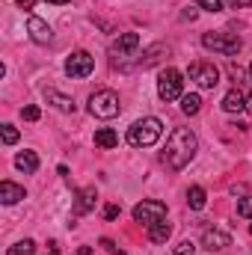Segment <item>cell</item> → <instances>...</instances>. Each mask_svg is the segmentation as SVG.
Returning <instances> with one entry per match:
<instances>
[{"instance_id": "cell-1", "label": "cell", "mask_w": 252, "mask_h": 255, "mask_svg": "<svg viewBox=\"0 0 252 255\" xmlns=\"http://www.w3.org/2000/svg\"><path fill=\"white\" fill-rule=\"evenodd\" d=\"M196 148H199V139L190 128H175L169 133V142L163 148V163L169 169H184L190 160L196 157Z\"/></svg>"}, {"instance_id": "cell-2", "label": "cell", "mask_w": 252, "mask_h": 255, "mask_svg": "<svg viewBox=\"0 0 252 255\" xmlns=\"http://www.w3.org/2000/svg\"><path fill=\"white\" fill-rule=\"evenodd\" d=\"M160 136H163V122L154 119V116L136 119L133 125L127 128V145H133V148H148V145H154Z\"/></svg>"}, {"instance_id": "cell-3", "label": "cell", "mask_w": 252, "mask_h": 255, "mask_svg": "<svg viewBox=\"0 0 252 255\" xmlns=\"http://www.w3.org/2000/svg\"><path fill=\"white\" fill-rule=\"evenodd\" d=\"M157 95L163 101H178L184 98V74L178 68H163L157 74Z\"/></svg>"}, {"instance_id": "cell-4", "label": "cell", "mask_w": 252, "mask_h": 255, "mask_svg": "<svg viewBox=\"0 0 252 255\" xmlns=\"http://www.w3.org/2000/svg\"><path fill=\"white\" fill-rule=\"evenodd\" d=\"M119 95L113 92V89H98V92H92L89 95V113L92 116H98V119H113V116H119Z\"/></svg>"}, {"instance_id": "cell-5", "label": "cell", "mask_w": 252, "mask_h": 255, "mask_svg": "<svg viewBox=\"0 0 252 255\" xmlns=\"http://www.w3.org/2000/svg\"><path fill=\"white\" fill-rule=\"evenodd\" d=\"M202 45L208 51H214V54H223V57H235L244 48L241 36H235V33H205L202 36Z\"/></svg>"}, {"instance_id": "cell-6", "label": "cell", "mask_w": 252, "mask_h": 255, "mask_svg": "<svg viewBox=\"0 0 252 255\" xmlns=\"http://www.w3.org/2000/svg\"><path fill=\"white\" fill-rule=\"evenodd\" d=\"M133 220L145 229H151L154 223L166 220V205L163 202H154V199H142L136 208H133Z\"/></svg>"}, {"instance_id": "cell-7", "label": "cell", "mask_w": 252, "mask_h": 255, "mask_svg": "<svg viewBox=\"0 0 252 255\" xmlns=\"http://www.w3.org/2000/svg\"><path fill=\"white\" fill-rule=\"evenodd\" d=\"M136 48H139V36H136V33H122V36L113 42V48H110V63L125 68L127 57H130Z\"/></svg>"}, {"instance_id": "cell-8", "label": "cell", "mask_w": 252, "mask_h": 255, "mask_svg": "<svg viewBox=\"0 0 252 255\" xmlns=\"http://www.w3.org/2000/svg\"><path fill=\"white\" fill-rule=\"evenodd\" d=\"M92 68H95V60H92V54H89V51H74V54L65 60V74H68V77H74V80L89 77V74H92Z\"/></svg>"}, {"instance_id": "cell-9", "label": "cell", "mask_w": 252, "mask_h": 255, "mask_svg": "<svg viewBox=\"0 0 252 255\" xmlns=\"http://www.w3.org/2000/svg\"><path fill=\"white\" fill-rule=\"evenodd\" d=\"M187 74H190V80H196L202 89H214L220 83V68L214 63H190Z\"/></svg>"}, {"instance_id": "cell-10", "label": "cell", "mask_w": 252, "mask_h": 255, "mask_svg": "<svg viewBox=\"0 0 252 255\" xmlns=\"http://www.w3.org/2000/svg\"><path fill=\"white\" fill-rule=\"evenodd\" d=\"M27 33H30V39H33L36 45H48V42L54 39L51 24H48V21H42V18H36V15H30V18H27Z\"/></svg>"}, {"instance_id": "cell-11", "label": "cell", "mask_w": 252, "mask_h": 255, "mask_svg": "<svg viewBox=\"0 0 252 255\" xmlns=\"http://www.w3.org/2000/svg\"><path fill=\"white\" fill-rule=\"evenodd\" d=\"M202 247L211 250V253L226 250V247H232V235L223 232V229H205V235H202Z\"/></svg>"}, {"instance_id": "cell-12", "label": "cell", "mask_w": 252, "mask_h": 255, "mask_svg": "<svg viewBox=\"0 0 252 255\" xmlns=\"http://www.w3.org/2000/svg\"><path fill=\"white\" fill-rule=\"evenodd\" d=\"M223 110H226V113H244V110H247V98H244V92H241L238 86L223 95Z\"/></svg>"}, {"instance_id": "cell-13", "label": "cell", "mask_w": 252, "mask_h": 255, "mask_svg": "<svg viewBox=\"0 0 252 255\" xmlns=\"http://www.w3.org/2000/svg\"><path fill=\"white\" fill-rule=\"evenodd\" d=\"M27 193L21 184H15V181H0V202L3 205H15V202H21Z\"/></svg>"}, {"instance_id": "cell-14", "label": "cell", "mask_w": 252, "mask_h": 255, "mask_svg": "<svg viewBox=\"0 0 252 255\" xmlns=\"http://www.w3.org/2000/svg\"><path fill=\"white\" fill-rule=\"evenodd\" d=\"M45 101H51L57 110H63V113H74V98H68L63 92H57V89H45Z\"/></svg>"}, {"instance_id": "cell-15", "label": "cell", "mask_w": 252, "mask_h": 255, "mask_svg": "<svg viewBox=\"0 0 252 255\" xmlns=\"http://www.w3.org/2000/svg\"><path fill=\"white\" fill-rule=\"evenodd\" d=\"M95 199H98V193L95 187H83V190H77V214H86V211H92L95 208Z\"/></svg>"}, {"instance_id": "cell-16", "label": "cell", "mask_w": 252, "mask_h": 255, "mask_svg": "<svg viewBox=\"0 0 252 255\" xmlns=\"http://www.w3.org/2000/svg\"><path fill=\"white\" fill-rule=\"evenodd\" d=\"M95 145H98V148H116V145H119L116 130H113V128H98V130H95Z\"/></svg>"}, {"instance_id": "cell-17", "label": "cell", "mask_w": 252, "mask_h": 255, "mask_svg": "<svg viewBox=\"0 0 252 255\" xmlns=\"http://www.w3.org/2000/svg\"><path fill=\"white\" fill-rule=\"evenodd\" d=\"M15 166H18L21 172H27V175H30V172H36V169H39V154H36V151H21V154L15 157Z\"/></svg>"}, {"instance_id": "cell-18", "label": "cell", "mask_w": 252, "mask_h": 255, "mask_svg": "<svg viewBox=\"0 0 252 255\" xmlns=\"http://www.w3.org/2000/svg\"><path fill=\"white\" fill-rule=\"evenodd\" d=\"M169 235H172V226H169L166 220H160V223H154V226L148 229V241H151V244H166Z\"/></svg>"}, {"instance_id": "cell-19", "label": "cell", "mask_w": 252, "mask_h": 255, "mask_svg": "<svg viewBox=\"0 0 252 255\" xmlns=\"http://www.w3.org/2000/svg\"><path fill=\"white\" fill-rule=\"evenodd\" d=\"M205 202H208V196H205L202 187H190V190H187V205L193 208V211H202V208H205Z\"/></svg>"}, {"instance_id": "cell-20", "label": "cell", "mask_w": 252, "mask_h": 255, "mask_svg": "<svg viewBox=\"0 0 252 255\" xmlns=\"http://www.w3.org/2000/svg\"><path fill=\"white\" fill-rule=\"evenodd\" d=\"M199 107H202V98H199L196 92H190V95L181 98V110H184L187 116H196V113H199Z\"/></svg>"}, {"instance_id": "cell-21", "label": "cell", "mask_w": 252, "mask_h": 255, "mask_svg": "<svg viewBox=\"0 0 252 255\" xmlns=\"http://www.w3.org/2000/svg\"><path fill=\"white\" fill-rule=\"evenodd\" d=\"M6 255H36V244L27 238V241H18L15 247H9V253Z\"/></svg>"}, {"instance_id": "cell-22", "label": "cell", "mask_w": 252, "mask_h": 255, "mask_svg": "<svg viewBox=\"0 0 252 255\" xmlns=\"http://www.w3.org/2000/svg\"><path fill=\"white\" fill-rule=\"evenodd\" d=\"M238 214H241L244 220H252V196H244V199L238 202Z\"/></svg>"}, {"instance_id": "cell-23", "label": "cell", "mask_w": 252, "mask_h": 255, "mask_svg": "<svg viewBox=\"0 0 252 255\" xmlns=\"http://www.w3.org/2000/svg\"><path fill=\"white\" fill-rule=\"evenodd\" d=\"M0 133H3V142H6V145H15V142H18V130H15V125H3Z\"/></svg>"}, {"instance_id": "cell-24", "label": "cell", "mask_w": 252, "mask_h": 255, "mask_svg": "<svg viewBox=\"0 0 252 255\" xmlns=\"http://www.w3.org/2000/svg\"><path fill=\"white\" fill-rule=\"evenodd\" d=\"M196 6L205 9V12H220L223 9V0H196Z\"/></svg>"}, {"instance_id": "cell-25", "label": "cell", "mask_w": 252, "mask_h": 255, "mask_svg": "<svg viewBox=\"0 0 252 255\" xmlns=\"http://www.w3.org/2000/svg\"><path fill=\"white\" fill-rule=\"evenodd\" d=\"M193 253H196V244H193V241H181L172 255H193Z\"/></svg>"}, {"instance_id": "cell-26", "label": "cell", "mask_w": 252, "mask_h": 255, "mask_svg": "<svg viewBox=\"0 0 252 255\" xmlns=\"http://www.w3.org/2000/svg\"><path fill=\"white\" fill-rule=\"evenodd\" d=\"M21 116H24V119H27V122H36V119H39V116H42V110H39V107H33V104H30V107H24V110H21Z\"/></svg>"}, {"instance_id": "cell-27", "label": "cell", "mask_w": 252, "mask_h": 255, "mask_svg": "<svg viewBox=\"0 0 252 255\" xmlns=\"http://www.w3.org/2000/svg\"><path fill=\"white\" fill-rule=\"evenodd\" d=\"M101 247H104V250H107L110 255H125L122 250H119V247H116V244H113V241H110V238H104V241H101Z\"/></svg>"}, {"instance_id": "cell-28", "label": "cell", "mask_w": 252, "mask_h": 255, "mask_svg": "<svg viewBox=\"0 0 252 255\" xmlns=\"http://www.w3.org/2000/svg\"><path fill=\"white\" fill-rule=\"evenodd\" d=\"M116 217H119V208L116 205H107L104 208V220H116Z\"/></svg>"}, {"instance_id": "cell-29", "label": "cell", "mask_w": 252, "mask_h": 255, "mask_svg": "<svg viewBox=\"0 0 252 255\" xmlns=\"http://www.w3.org/2000/svg\"><path fill=\"white\" fill-rule=\"evenodd\" d=\"M229 6L232 9H247V6H252V0H229Z\"/></svg>"}, {"instance_id": "cell-30", "label": "cell", "mask_w": 252, "mask_h": 255, "mask_svg": "<svg viewBox=\"0 0 252 255\" xmlns=\"http://www.w3.org/2000/svg\"><path fill=\"white\" fill-rule=\"evenodd\" d=\"M45 255H60V244H57V241H51V244H48V253Z\"/></svg>"}, {"instance_id": "cell-31", "label": "cell", "mask_w": 252, "mask_h": 255, "mask_svg": "<svg viewBox=\"0 0 252 255\" xmlns=\"http://www.w3.org/2000/svg\"><path fill=\"white\" fill-rule=\"evenodd\" d=\"M15 3H18L21 9H33V6H36V0H15Z\"/></svg>"}, {"instance_id": "cell-32", "label": "cell", "mask_w": 252, "mask_h": 255, "mask_svg": "<svg viewBox=\"0 0 252 255\" xmlns=\"http://www.w3.org/2000/svg\"><path fill=\"white\" fill-rule=\"evenodd\" d=\"M77 255H92V247H80V250H77Z\"/></svg>"}, {"instance_id": "cell-33", "label": "cell", "mask_w": 252, "mask_h": 255, "mask_svg": "<svg viewBox=\"0 0 252 255\" xmlns=\"http://www.w3.org/2000/svg\"><path fill=\"white\" fill-rule=\"evenodd\" d=\"M48 3H54V6H63V3H68V0H48Z\"/></svg>"}, {"instance_id": "cell-34", "label": "cell", "mask_w": 252, "mask_h": 255, "mask_svg": "<svg viewBox=\"0 0 252 255\" xmlns=\"http://www.w3.org/2000/svg\"><path fill=\"white\" fill-rule=\"evenodd\" d=\"M247 110H250V113H252V95H250V98H247Z\"/></svg>"}, {"instance_id": "cell-35", "label": "cell", "mask_w": 252, "mask_h": 255, "mask_svg": "<svg viewBox=\"0 0 252 255\" xmlns=\"http://www.w3.org/2000/svg\"><path fill=\"white\" fill-rule=\"evenodd\" d=\"M250 74H252V65H250Z\"/></svg>"}]
</instances>
